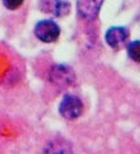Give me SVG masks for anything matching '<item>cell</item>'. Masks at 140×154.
Segmentation results:
<instances>
[{
	"label": "cell",
	"instance_id": "obj_6",
	"mask_svg": "<svg viewBox=\"0 0 140 154\" xmlns=\"http://www.w3.org/2000/svg\"><path fill=\"white\" fill-rule=\"evenodd\" d=\"M43 10L62 18L69 14L70 4L65 0H46L43 4Z\"/></svg>",
	"mask_w": 140,
	"mask_h": 154
},
{
	"label": "cell",
	"instance_id": "obj_2",
	"mask_svg": "<svg viewBox=\"0 0 140 154\" xmlns=\"http://www.w3.org/2000/svg\"><path fill=\"white\" fill-rule=\"evenodd\" d=\"M34 33L40 41L50 43V42H54L58 38L60 27L56 22L51 21V20H42V21L36 23Z\"/></svg>",
	"mask_w": 140,
	"mask_h": 154
},
{
	"label": "cell",
	"instance_id": "obj_5",
	"mask_svg": "<svg viewBox=\"0 0 140 154\" xmlns=\"http://www.w3.org/2000/svg\"><path fill=\"white\" fill-rule=\"evenodd\" d=\"M129 38V32L124 27H111L105 34V40L111 48H120Z\"/></svg>",
	"mask_w": 140,
	"mask_h": 154
},
{
	"label": "cell",
	"instance_id": "obj_7",
	"mask_svg": "<svg viewBox=\"0 0 140 154\" xmlns=\"http://www.w3.org/2000/svg\"><path fill=\"white\" fill-rule=\"evenodd\" d=\"M127 54L133 61L140 63V41H133L127 46Z\"/></svg>",
	"mask_w": 140,
	"mask_h": 154
},
{
	"label": "cell",
	"instance_id": "obj_1",
	"mask_svg": "<svg viewBox=\"0 0 140 154\" xmlns=\"http://www.w3.org/2000/svg\"><path fill=\"white\" fill-rule=\"evenodd\" d=\"M83 103L76 96L68 95L65 96L60 104V113L68 120H73L78 118L83 112Z\"/></svg>",
	"mask_w": 140,
	"mask_h": 154
},
{
	"label": "cell",
	"instance_id": "obj_3",
	"mask_svg": "<svg viewBox=\"0 0 140 154\" xmlns=\"http://www.w3.org/2000/svg\"><path fill=\"white\" fill-rule=\"evenodd\" d=\"M49 77H50V81L53 84L61 88L69 87L75 81V75L71 71V69L65 67V66H62V64L51 68Z\"/></svg>",
	"mask_w": 140,
	"mask_h": 154
},
{
	"label": "cell",
	"instance_id": "obj_4",
	"mask_svg": "<svg viewBox=\"0 0 140 154\" xmlns=\"http://www.w3.org/2000/svg\"><path fill=\"white\" fill-rule=\"evenodd\" d=\"M104 0H78L77 10L79 15L88 20L96 19Z\"/></svg>",
	"mask_w": 140,
	"mask_h": 154
},
{
	"label": "cell",
	"instance_id": "obj_8",
	"mask_svg": "<svg viewBox=\"0 0 140 154\" xmlns=\"http://www.w3.org/2000/svg\"><path fill=\"white\" fill-rule=\"evenodd\" d=\"M2 1H4L5 7L8 10H17L23 2V0H2Z\"/></svg>",
	"mask_w": 140,
	"mask_h": 154
}]
</instances>
